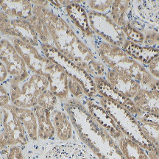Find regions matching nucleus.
<instances>
[{
    "instance_id": "36",
    "label": "nucleus",
    "mask_w": 159,
    "mask_h": 159,
    "mask_svg": "<svg viewBox=\"0 0 159 159\" xmlns=\"http://www.w3.org/2000/svg\"><path fill=\"white\" fill-rule=\"evenodd\" d=\"M1 37H2V35L0 34V39H1Z\"/></svg>"
},
{
    "instance_id": "2",
    "label": "nucleus",
    "mask_w": 159,
    "mask_h": 159,
    "mask_svg": "<svg viewBox=\"0 0 159 159\" xmlns=\"http://www.w3.org/2000/svg\"><path fill=\"white\" fill-rule=\"evenodd\" d=\"M63 107L79 139L99 159H126L116 141L91 116L82 101L69 98Z\"/></svg>"
},
{
    "instance_id": "20",
    "label": "nucleus",
    "mask_w": 159,
    "mask_h": 159,
    "mask_svg": "<svg viewBox=\"0 0 159 159\" xmlns=\"http://www.w3.org/2000/svg\"><path fill=\"white\" fill-rule=\"evenodd\" d=\"M108 16L117 26L122 29L134 18L133 2L128 0H115L113 2Z\"/></svg>"
},
{
    "instance_id": "9",
    "label": "nucleus",
    "mask_w": 159,
    "mask_h": 159,
    "mask_svg": "<svg viewBox=\"0 0 159 159\" xmlns=\"http://www.w3.org/2000/svg\"><path fill=\"white\" fill-rule=\"evenodd\" d=\"M40 159H99L78 139L74 142H55L47 148Z\"/></svg>"
},
{
    "instance_id": "16",
    "label": "nucleus",
    "mask_w": 159,
    "mask_h": 159,
    "mask_svg": "<svg viewBox=\"0 0 159 159\" xmlns=\"http://www.w3.org/2000/svg\"><path fill=\"white\" fill-rule=\"evenodd\" d=\"M105 78L115 90L131 99L136 97L142 88L140 83L130 75L117 72L108 68Z\"/></svg>"
},
{
    "instance_id": "32",
    "label": "nucleus",
    "mask_w": 159,
    "mask_h": 159,
    "mask_svg": "<svg viewBox=\"0 0 159 159\" xmlns=\"http://www.w3.org/2000/svg\"><path fill=\"white\" fill-rule=\"evenodd\" d=\"M11 105V95L5 83H0V108Z\"/></svg>"
},
{
    "instance_id": "6",
    "label": "nucleus",
    "mask_w": 159,
    "mask_h": 159,
    "mask_svg": "<svg viewBox=\"0 0 159 159\" xmlns=\"http://www.w3.org/2000/svg\"><path fill=\"white\" fill-rule=\"evenodd\" d=\"M39 49L47 57L61 66L67 76L76 80L82 85L87 97L93 98L98 95L94 78L86 71L65 57L52 46L41 44Z\"/></svg>"
},
{
    "instance_id": "30",
    "label": "nucleus",
    "mask_w": 159,
    "mask_h": 159,
    "mask_svg": "<svg viewBox=\"0 0 159 159\" xmlns=\"http://www.w3.org/2000/svg\"><path fill=\"white\" fill-rule=\"evenodd\" d=\"M67 87H68V91L71 98L83 101L87 97L82 85L74 78L68 77Z\"/></svg>"
},
{
    "instance_id": "3",
    "label": "nucleus",
    "mask_w": 159,
    "mask_h": 159,
    "mask_svg": "<svg viewBox=\"0 0 159 159\" xmlns=\"http://www.w3.org/2000/svg\"><path fill=\"white\" fill-rule=\"evenodd\" d=\"M85 42L94 49L107 68L130 75L140 83L142 89H154L159 81L151 75L144 65L133 58L121 47L110 44L96 35L85 40Z\"/></svg>"
},
{
    "instance_id": "26",
    "label": "nucleus",
    "mask_w": 159,
    "mask_h": 159,
    "mask_svg": "<svg viewBox=\"0 0 159 159\" xmlns=\"http://www.w3.org/2000/svg\"><path fill=\"white\" fill-rule=\"evenodd\" d=\"M29 21L34 27L35 33H36L41 44L52 45L51 35L49 34L48 28H47L44 21L41 18L35 15H33V16L30 18Z\"/></svg>"
},
{
    "instance_id": "21",
    "label": "nucleus",
    "mask_w": 159,
    "mask_h": 159,
    "mask_svg": "<svg viewBox=\"0 0 159 159\" xmlns=\"http://www.w3.org/2000/svg\"><path fill=\"white\" fill-rule=\"evenodd\" d=\"M135 118L144 136L159 150V116L142 112Z\"/></svg>"
},
{
    "instance_id": "23",
    "label": "nucleus",
    "mask_w": 159,
    "mask_h": 159,
    "mask_svg": "<svg viewBox=\"0 0 159 159\" xmlns=\"http://www.w3.org/2000/svg\"><path fill=\"white\" fill-rule=\"evenodd\" d=\"M122 49L145 67L159 55V49L145 47L127 40L123 44Z\"/></svg>"
},
{
    "instance_id": "27",
    "label": "nucleus",
    "mask_w": 159,
    "mask_h": 159,
    "mask_svg": "<svg viewBox=\"0 0 159 159\" xmlns=\"http://www.w3.org/2000/svg\"><path fill=\"white\" fill-rule=\"evenodd\" d=\"M122 30L127 41L136 43V44L143 46L144 35L142 31L134 27L130 23L127 24L122 28Z\"/></svg>"
},
{
    "instance_id": "33",
    "label": "nucleus",
    "mask_w": 159,
    "mask_h": 159,
    "mask_svg": "<svg viewBox=\"0 0 159 159\" xmlns=\"http://www.w3.org/2000/svg\"><path fill=\"white\" fill-rule=\"evenodd\" d=\"M146 68L148 69L149 72L151 75L159 80V55L156 58L152 60L149 64L147 66Z\"/></svg>"
},
{
    "instance_id": "5",
    "label": "nucleus",
    "mask_w": 159,
    "mask_h": 159,
    "mask_svg": "<svg viewBox=\"0 0 159 159\" xmlns=\"http://www.w3.org/2000/svg\"><path fill=\"white\" fill-rule=\"evenodd\" d=\"M5 83L9 89L11 105L16 108H33L37 105L39 95L49 89L48 80L31 71L29 76L22 81L9 78Z\"/></svg>"
},
{
    "instance_id": "24",
    "label": "nucleus",
    "mask_w": 159,
    "mask_h": 159,
    "mask_svg": "<svg viewBox=\"0 0 159 159\" xmlns=\"http://www.w3.org/2000/svg\"><path fill=\"white\" fill-rule=\"evenodd\" d=\"M116 143L126 159H150L146 150L141 145L125 135Z\"/></svg>"
},
{
    "instance_id": "15",
    "label": "nucleus",
    "mask_w": 159,
    "mask_h": 159,
    "mask_svg": "<svg viewBox=\"0 0 159 159\" xmlns=\"http://www.w3.org/2000/svg\"><path fill=\"white\" fill-rule=\"evenodd\" d=\"M98 94L118 103L128 110L134 117L140 116L142 111L135 105L131 99L125 97L115 90L105 77H93Z\"/></svg>"
},
{
    "instance_id": "8",
    "label": "nucleus",
    "mask_w": 159,
    "mask_h": 159,
    "mask_svg": "<svg viewBox=\"0 0 159 159\" xmlns=\"http://www.w3.org/2000/svg\"><path fill=\"white\" fill-rule=\"evenodd\" d=\"M0 34L5 37L16 38L24 42L40 48L41 42L33 26L29 20L13 19L0 11Z\"/></svg>"
},
{
    "instance_id": "17",
    "label": "nucleus",
    "mask_w": 159,
    "mask_h": 159,
    "mask_svg": "<svg viewBox=\"0 0 159 159\" xmlns=\"http://www.w3.org/2000/svg\"><path fill=\"white\" fill-rule=\"evenodd\" d=\"M132 100L142 112L159 116V81L154 89H141Z\"/></svg>"
},
{
    "instance_id": "19",
    "label": "nucleus",
    "mask_w": 159,
    "mask_h": 159,
    "mask_svg": "<svg viewBox=\"0 0 159 159\" xmlns=\"http://www.w3.org/2000/svg\"><path fill=\"white\" fill-rule=\"evenodd\" d=\"M33 7L30 1L0 0V11L13 19L29 20L33 15Z\"/></svg>"
},
{
    "instance_id": "14",
    "label": "nucleus",
    "mask_w": 159,
    "mask_h": 159,
    "mask_svg": "<svg viewBox=\"0 0 159 159\" xmlns=\"http://www.w3.org/2000/svg\"><path fill=\"white\" fill-rule=\"evenodd\" d=\"M82 102L86 106L91 116L94 117L95 120L102 128H104L108 131V134L116 142L119 139L124 136V134L119 130V128L117 127L116 123L114 122L110 115L106 112V111L102 105L99 104V101L96 99V97H93V98L86 97Z\"/></svg>"
},
{
    "instance_id": "22",
    "label": "nucleus",
    "mask_w": 159,
    "mask_h": 159,
    "mask_svg": "<svg viewBox=\"0 0 159 159\" xmlns=\"http://www.w3.org/2000/svg\"><path fill=\"white\" fill-rule=\"evenodd\" d=\"M11 106L15 115L22 124L27 136H28L30 142H39L37 119L33 109L16 108L12 105Z\"/></svg>"
},
{
    "instance_id": "31",
    "label": "nucleus",
    "mask_w": 159,
    "mask_h": 159,
    "mask_svg": "<svg viewBox=\"0 0 159 159\" xmlns=\"http://www.w3.org/2000/svg\"><path fill=\"white\" fill-rule=\"evenodd\" d=\"M1 154L3 159H25V148L19 145L9 147Z\"/></svg>"
},
{
    "instance_id": "34",
    "label": "nucleus",
    "mask_w": 159,
    "mask_h": 159,
    "mask_svg": "<svg viewBox=\"0 0 159 159\" xmlns=\"http://www.w3.org/2000/svg\"><path fill=\"white\" fill-rule=\"evenodd\" d=\"M10 78L7 68L5 64L0 61V83H5Z\"/></svg>"
},
{
    "instance_id": "29",
    "label": "nucleus",
    "mask_w": 159,
    "mask_h": 159,
    "mask_svg": "<svg viewBox=\"0 0 159 159\" xmlns=\"http://www.w3.org/2000/svg\"><path fill=\"white\" fill-rule=\"evenodd\" d=\"M144 35L143 46L149 48L159 49V30L156 27H150L142 31Z\"/></svg>"
},
{
    "instance_id": "35",
    "label": "nucleus",
    "mask_w": 159,
    "mask_h": 159,
    "mask_svg": "<svg viewBox=\"0 0 159 159\" xmlns=\"http://www.w3.org/2000/svg\"><path fill=\"white\" fill-rule=\"evenodd\" d=\"M2 109L0 108V130L2 129Z\"/></svg>"
},
{
    "instance_id": "1",
    "label": "nucleus",
    "mask_w": 159,
    "mask_h": 159,
    "mask_svg": "<svg viewBox=\"0 0 159 159\" xmlns=\"http://www.w3.org/2000/svg\"><path fill=\"white\" fill-rule=\"evenodd\" d=\"M33 6V15L41 18L48 28L52 47L92 77H105L107 67L65 19L63 9H57L50 1L47 7Z\"/></svg>"
},
{
    "instance_id": "18",
    "label": "nucleus",
    "mask_w": 159,
    "mask_h": 159,
    "mask_svg": "<svg viewBox=\"0 0 159 159\" xmlns=\"http://www.w3.org/2000/svg\"><path fill=\"white\" fill-rule=\"evenodd\" d=\"M33 112L36 116L38 123V136L40 142H57L55 138V131L51 120V111L36 105L33 107Z\"/></svg>"
},
{
    "instance_id": "11",
    "label": "nucleus",
    "mask_w": 159,
    "mask_h": 159,
    "mask_svg": "<svg viewBox=\"0 0 159 159\" xmlns=\"http://www.w3.org/2000/svg\"><path fill=\"white\" fill-rule=\"evenodd\" d=\"M0 61L7 68L10 77L25 76L30 72L11 41L3 35L0 39Z\"/></svg>"
},
{
    "instance_id": "28",
    "label": "nucleus",
    "mask_w": 159,
    "mask_h": 159,
    "mask_svg": "<svg viewBox=\"0 0 159 159\" xmlns=\"http://www.w3.org/2000/svg\"><path fill=\"white\" fill-rule=\"evenodd\" d=\"M114 1H82L83 7L89 11L108 14Z\"/></svg>"
},
{
    "instance_id": "10",
    "label": "nucleus",
    "mask_w": 159,
    "mask_h": 159,
    "mask_svg": "<svg viewBox=\"0 0 159 159\" xmlns=\"http://www.w3.org/2000/svg\"><path fill=\"white\" fill-rule=\"evenodd\" d=\"M1 109L2 111V125L0 131L5 136L8 148L19 145L25 148L30 142L22 124L13 112L11 105Z\"/></svg>"
},
{
    "instance_id": "25",
    "label": "nucleus",
    "mask_w": 159,
    "mask_h": 159,
    "mask_svg": "<svg viewBox=\"0 0 159 159\" xmlns=\"http://www.w3.org/2000/svg\"><path fill=\"white\" fill-rule=\"evenodd\" d=\"M37 105L49 111H52L62 107L63 102H61L58 97L49 89H47L43 91L38 97Z\"/></svg>"
},
{
    "instance_id": "13",
    "label": "nucleus",
    "mask_w": 159,
    "mask_h": 159,
    "mask_svg": "<svg viewBox=\"0 0 159 159\" xmlns=\"http://www.w3.org/2000/svg\"><path fill=\"white\" fill-rule=\"evenodd\" d=\"M51 120L55 128V138L57 142H74L80 139L63 105L51 111Z\"/></svg>"
},
{
    "instance_id": "7",
    "label": "nucleus",
    "mask_w": 159,
    "mask_h": 159,
    "mask_svg": "<svg viewBox=\"0 0 159 159\" xmlns=\"http://www.w3.org/2000/svg\"><path fill=\"white\" fill-rule=\"evenodd\" d=\"M86 11L89 25L93 33L107 43L122 48L126 41L124 33L108 14L89 10H86Z\"/></svg>"
},
{
    "instance_id": "4",
    "label": "nucleus",
    "mask_w": 159,
    "mask_h": 159,
    "mask_svg": "<svg viewBox=\"0 0 159 159\" xmlns=\"http://www.w3.org/2000/svg\"><path fill=\"white\" fill-rule=\"evenodd\" d=\"M95 97L125 136L138 143L147 152H152L159 158V150L147 139L136 118L128 110L118 103L99 94Z\"/></svg>"
},
{
    "instance_id": "12",
    "label": "nucleus",
    "mask_w": 159,
    "mask_h": 159,
    "mask_svg": "<svg viewBox=\"0 0 159 159\" xmlns=\"http://www.w3.org/2000/svg\"><path fill=\"white\" fill-rule=\"evenodd\" d=\"M63 14L83 39H89L94 36L95 34L89 25L87 11L82 5V1H69L68 5L63 8Z\"/></svg>"
}]
</instances>
